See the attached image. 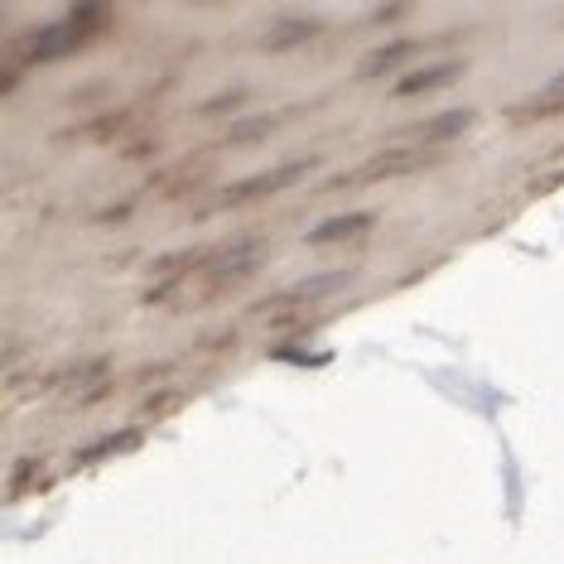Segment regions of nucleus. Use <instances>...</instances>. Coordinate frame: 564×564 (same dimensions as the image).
I'll return each mask as SVG.
<instances>
[{"label":"nucleus","mask_w":564,"mask_h":564,"mask_svg":"<svg viewBox=\"0 0 564 564\" xmlns=\"http://www.w3.org/2000/svg\"><path fill=\"white\" fill-rule=\"evenodd\" d=\"M314 155L310 160H290V164H280V170H271V174H256V178H241L237 188H227L223 198H217V208H237V203H251V198H265V194H280V188H290L294 178H304L314 170Z\"/></svg>","instance_id":"obj_1"},{"label":"nucleus","mask_w":564,"mask_h":564,"mask_svg":"<svg viewBox=\"0 0 564 564\" xmlns=\"http://www.w3.org/2000/svg\"><path fill=\"white\" fill-rule=\"evenodd\" d=\"M97 15H73L63 24H48V30H34L30 40H24V58L30 63H44V58H58V54H73L83 40H87V24H93Z\"/></svg>","instance_id":"obj_2"},{"label":"nucleus","mask_w":564,"mask_h":564,"mask_svg":"<svg viewBox=\"0 0 564 564\" xmlns=\"http://www.w3.org/2000/svg\"><path fill=\"white\" fill-rule=\"evenodd\" d=\"M420 160H425V155H415V150H391V155H377V160H367L362 170L343 174V184H371V178H395V174H410Z\"/></svg>","instance_id":"obj_3"},{"label":"nucleus","mask_w":564,"mask_h":564,"mask_svg":"<svg viewBox=\"0 0 564 564\" xmlns=\"http://www.w3.org/2000/svg\"><path fill=\"white\" fill-rule=\"evenodd\" d=\"M458 78V68H430V73H410L405 83H395V93L410 97V93H430V87H444V83H454Z\"/></svg>","instance_id":"obj_4"},{"label":"nucleus","mask_w":564,"mask_h":564,"mask_svg":"<svg viewBox=\"0 0 564 564\" xmlns=\"http://www.w3.org/2000/svg\"><path fill=\"white\" fill-rule=\"evenodd\" d=\"M357 227H371V217H367V213H357V217H338V223H324L318 232H310V241H314V247H324V241H338V237L357 232Z\"/></svg>","instance_id":"obj_5"},{"label":"nucleus","mask_w":564,"mask_h":564,"mask_svg":"<svg viewBox=\"0 0 564 564\" xmlns=\"http://www.w3.org/2000/svg\"><path fill=\"white\" fill-rule=\"evenodd\" d=\"M405 54H410V44H405V40H401V44H391V48H377V54L362 63V83H367V78H377V73H381V68H391V63H401Z\"/></svg>","instance_id":"obj_6"},{"label":"nucleus","mask_w":564,"mask_h":564,"mask_svg":"<svg viewBox=\"0 0 564 564\" xmlns=\"http://www.w3.org/2000/svg\"><path fill=\"white\" fill-rule=\"evenodd\" d=\"M541 101H545V107H555V101H564V73H560V78H550V83H545Z\"/></svg>","instance_id":"obj_7"}]
</instances>
